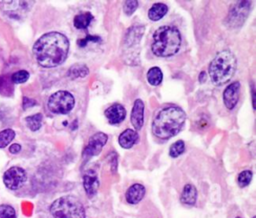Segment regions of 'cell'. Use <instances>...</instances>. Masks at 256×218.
<instances>
[{"instance_id":"1","label":"cell","mask_w":256,"mask_h":218,"mask_svg":"<svg viewBox=\"0 0 256 218\" xmlns=\"http://www.w3.org/2000/svg\"><path fill=\"white\" fill-rule=\"evenodd\" d=\"M69 40L60 32H48L36 40L33 45V54L37 63L44 68H53L61 65L69 52Z\"/></svg>"},{"instance_id":"2","label":"cell","mask_w":256,"mask_h":218,"mask_svg":"<svg viewBox=\"0 0 256 218\" xmlns=\"http://www.w3.org/2000/svg\"><path fill=\"white\" fill-rule=\"evenodd\" d=\"M185 121L186 113L181 107L174 104L166 105L155 115L151 124V131L156 138L167 140L179 133Z\"/></svg>"},{"instance_id":"3","label":"cell","mask_w":256,"mask_h":218,"mask_svg":"<svg viewBox=\"0 0 256 218\" xmlns=\"http://www.w3.org/2000/svg\"><path fill=\"white\" fill-rule=\"evenodd\" d=\"M181 42V33L176 26L163 25L153 33L151 51L157 57H170L179 51Z\"/></svg>"},{"instance_id":"4","label":"cell","mask_w":256,"mask_h":218,"mask_svg":"<svg viewBox=\"0 0 256 218\" xmlns=\"http://www.w3.org/2000/svg\"><path fill=\"white\" fill-rule=\"evenodd\" d=\"M237 67L235 55L228 49L216 54L208 67V73L213 84L221 86L230 81Z\"/></svg>"},{"instance_id":"5","label":"cell","mask_w":256,"mask_h":218,"mask_svg":"<svg viewBox=\"0 0 256 218\" xmlns=\"http://www.w3.org/2000/svg\"><path fill=\"white\" fill-rule=\"evenodd\" d=\"M49 211L54 218H85V208L81 201L72 195H66L53 201Z\"/></svg>"},{"instance_id":"6","label":"cell","mask_w":256,"mask_h":218,"mask_svg":"<svg viewBox=\"0 0 256 218\" xmlns=\"http://www.w3.org/2000/svg\"><path fill=\"white\" fill-rule=\"evenodd\" d=\"M74 96L66 90L56 91L48 98L47 101L49 111L54 114H67L74 108Z\"/></svg>"},{"instance_id":"7","label":"cell","mask_w":256,"mask_h":218,"mask_svg":"<svg viewBox=\"0 0 256 218\" xmlns=\"http://www.w3.org/2000/svg\"><path fill=\"white\" fill-rule=\"evenodd\" d=\"M251 8L250 1H237L231 5L224 24L228 28H238L243 25L249 15Z\"/></svg>"},{"instance_id":"8","label":"cell","mask_w":256,"mask_h":218,"mask_svg":"<svg viewBox=\"0 0 256 218\" xmlns=\"http://www.w3.org/2000/svg\"><path fill=\"white\" fill-rule=\"evenodd\" d=\"M108 141V135L104 132H96L88 140V143L84 147L82 151V157L85 160H89L90 158L99 155L102 151V148Z\"/></svg>"},{"instance_id":"9","label":"cell","mask_w":256,"mask_h":218,"mask_svg":"<svg viewBox=\"0 0 256 218\" xmlns=\"http://www.w3.org/2000/svg\"><path fill=\"white\" fill-rule=\"evenodd\" d=\"M26 172L23 168L13 166L9 168L3 176V182L8 189L16 190L20 188L26 181Z\"/></svg>"},{"instance_id":"10","label":"cell","mask_w":256,"mask_h":218,"mask_svg":"<svg viewBox=\"0 0 256 218\" xmlns=\"http://www.w3.org/2000/svg\"><path fill=\"white\" fill-rule=\"evenodd\" d=\"M241 84L239 81H234L226 86L223 91L222 98L225 107L228 110H233L239 101Z\"/></svg>"},{"instance_id":"11","label":"cell","mask_w":256,"mask_h":218,"mask_svg":"<svg viewBox=\"0 0 256 218\" xmlns=\"http://www.w3.org/2000/svg\"><path fill=\"white\" fill-rule=\"evenodd\" d=\"M144 32H145V27L143 25L131 26L127 30V32L124 36V40H123L124 49L126 51H128L129 49L138 46Z\"/></svg>"},{"instance_id":"12","label":"cell","mask_w":256,"mask_h":218,"mask_svg":"<svg viewBox=\"0 0 256 218\" xmlns=\"http://www.w3.org/2000/svg\"><path fill=\"white\" fill-rule=\"evenodd\" d=\"M83 187L87 197L92 198L96 195L99 187L97 172L94 169H89L83 174Z\"/></svg>"},{"instance_id":"13","label":"cell","mask_w":256,"mask_h":218,"mask_svg":"<svg viewBox=\"0 0 256 218\" xmlns=\"http://www.w3.org/2000/svg\"><path fill=\"white\" fill-rule=\"evenodd\" d=\"M144 110H145V105L142 99L138 98L134 101L132 111H131V116H130V121L132 126L134 127L135 131H138L142 128L143 123H144Z\"/></svg>"},{"instance_id":"14","label":"cell","mask_w":256,"mask_h":218,"mask_svg":"<svg viewBox=\"0 0 256 218\" xmlns=\"http://www.w3.org/2000/svg\"><path fill=\"white\" fill-rule=\"evenodd\" d=\"M104 115L110 124L116 125L123 122L126 117V110L123 105L114 103L104 111Z\"/></svg>"},{"instance_id":"15","label":"cell","mask_w":256,"mask_h":218,"mask_svg":"<svg viewBox=\"0 0 256 218\" xmlns=\"http://www.w3.org/2000/svg\"><path fill=\"white\" fill-rule=\"evenodd\" d=\"M139 141V134L134 129H125L118 137L119 145L124 149H130Z\"/></svg>"},{"instance_id":"16","label":"cell","mask_w":256,"mask_h":218,"mask_svg":"<svg viewBox=\"0 0 256 218\" xmlns=\"http://www.w3.org/2000/svg\"><path fill=\"white\" fill-rule=\"evenodd\" d=\"M145 187L140 183L132 184L125 193V199L129 204H137L139 203L144 195H145Z\"/></svg>"},{"instance_id":"17","label":"cell","mask_w":256,"mask_h":218,"mask_svg":"<svg viewBox=\"0 0 256 218\" xmlns=\"http://www.w3.org/2000/svg\"><path fill=\"white\" fill-rule=\"evenodd\" d=\"M197 200V189L192 184H186L180 195V202L184 205L193 206Z\"/></svg>"},{"instance_id":"18","label":"cell","mask_w":256,"mask_h":218,"mask_svg":"<svg viewBox=\"0 0 256 218\" xmlns=\"http://www.w3.org/2000/svg\"><path fill=\"white\" fill-rule=\"evenodd\" d=\"M168 12V6L165 3H154L148 10V18L152 21H159Z\"/></svg>"},{"instance_id":"19","label":"cell","mask_w":256,"mask_h":218,"mask_svg":"<svg viewBox=\"0 0 256 218\" xmlns=\"http://www.w3.org/2000/svg\"><path fill=\"white\" fill-rule=\"evenodd\" d=\"M3 5V12H5L7 15H9L10 17H18L19 13L18 11H20L27 2H19V1H6V2H1Z\"/></svg>"},{"instance_id":"20","label":"cell","mask_w":256,"mask_h":218,"mask_svg":"<svg viewBox=\"0 0 256 218\" xmlns=\"http://www.w3.org/2000/svg\"><path fill=\"white\" fill-rule=\"evenodd\" d=\"M89 73V68L83 64V63H76L73 64L67 72V75L71 79H76V78H83L86 77Z\"/></svg>"},{"instance_id":"21","label":"cell","mask_w":256,"mask_h":218,"mask_svg":"<svg viewBox=\"0 0 256 218\" xmlns=\"http://www.w3.org/2000/svg\"><path fill=\"white\" fill-rule=\"evenodd\" d=\"M93 20V15L90 12H82L77 14L73 19V24L76 29H86Z\"/></svg>"},{"instance_id":"22","label":"cell","mask_w":256,"mask_h":218,"mask_svg":"<svg viewBox=\"0 0 256 218\" xmlns=\"http://www.w3.org/2000/svg\"><path fill=\"white\" fill-rule=\"evenodd\" d=\"M147 81L152 86H158L163 81V72L158 66L151 67L146 74Z\"/></svg>"},{"instance_id":"23","label":"cell","mask_w":256,"mask_h":218,"mask_svg":"<svg viewBox=\"0 0 256 218\" xmlns=\"http://www.w3.org/2000/svg\"><path fill=\"white\" fill-rule=\"evenodd\" d=\"M42 120H43V116L41 113L33 114V115H30L25 118L27 126L31 131L39 130L42 125Z\"/></svg>"},{"instance_id":"24","label":"cell","mask_w":256,"mask_h":218,"mask_svg":"<svg viewBox=\"0 0 256 218\" xmlns=\"http://www.w3.org/2000/svg\"><path fill=\"white\" fill-rule=\"evenodd\" d=\"M14 137H15V131L10 128L0 131V148H4L8 144H10L14 139Z\"/></svg>"},{"instance_id":"25","label":"cell","mask_w":256,"mask_h":218,"mask_svg":"<svg viewBox=\"0 0 256 218\" xmlns=\"http://www.w3.org/2000/svg\"><path fill=\"white\" fill-rule=\"evenodd\" d=\"M252 177H253V173L251 170H243L241 171L238 176H237V184L239 187L241 188H244L246 186H248L252 180Z\"/></svg>"},{"instance_id":"26","label":"cell","mask_w":256,"mask_h":218,"mask_svg":"<svg viewBox=\"0 0 256 218\" xmlns=\"http://www.w3.org/2000/svg\"><path fill=\"white\" fill-rule=\"evenodd\" d=\"M185 151V143L183 140H178L174 142L169 149V155L172 158L179 157L181 154H183Z\"/></svg>"},{"instance_id":"27","label":"cell","mask_w":256,"mask_h":218,"mask_svg":"<svg viewBox=\"0 0 256 218\" xmlns=\"http://www.w3.org/2000/svg\"><path fill=\"white\" fill-rule=\"evenodd\" d=\"M29 78V72L26 70H19L12 74L11 82L14 84H22L25 83Z\"/></svg>"},{"instance_id":"28","label":"cell","mask_w":256,"mask_h":218,"mask_svg":"<svg viewBox=\"0 0 256 218\" xmlns=\"http://www.w3.org/2000/svg\"><path fill=\"white\" fill-rule=\"evenodd\" d=\"M0 218H16L15 209L7 204L0 205Z\"/></svg>"},{"instance_id":"29","label":"cell","mask_w":256,"mask_h":218,"mask_svg":"<svg viewBox=\"0 0 256 218\" xmlns=\"http://www.w3.org/2000/svg\"><path fill=\"white\" fill-rule=\"evenodd\" d=\"M11 81H8L7 76H1L0 77V94L2 95H8L7 92L11 93L13 92V87H11Z\"/></svg>"},{"instance_id":"30","label":"cell","mask_w":256,"mask_h":218,"mask_svg":"<svg viewBox=\"0 0 256 218\" xmlns=\"http://www.w3.org/2000/svg\"><path fill=\"white\" fill-rule=\"evenodd\" d=\"M138 5H139L138 1H125L124 5H123L124 13L127 16L132 15L136 11V9L138 8Z\"/></svg>"},{"instance_id":"31","label":"cell","mask_w":256,"mask_h":218,"mask_svg":"<svg viewBox=\"0 0 256 218\" xmlns=\"http://www.w3.org/2000/svg\"><path fill=\"white\" fill-rule=\"evenodd\" d=\"M101 41H102L101 37L96 36V35L88 34V35H86L85 38L77 40V44H78L79 47H85L89 42H101Z\"/></svg>"},{"instance_id":"32","label":"cell","mask_w":256,"mask_h":218,"mask_svg":"<svg viewBox=\"0 0 256 218\" xmlns=\"http://www.w3.org/2000/svg\"><path fill=\"white\" fill-rule=\"evenodd\" d=\"M109 158V164H110V169L113 173L117 171V166H118V156L116 152H111L108 156Z\"/></svg>"},{"instance_id":"33","label":"cell","mask_w":256,"mask_h":218,"mask_svg":"<svg viewBox=\"0 0 256 218\" xmlns=\"http://www.w3.org/2000/svg\"><path fill=\"white\" fill-rule=\"evenodd\" d=\"M37 102L34 100V99H31V98H27V97H24L23 98V108L26 109V108H29V107H32L34 105H36Z\"/></svg>"},{"instance_id":"34","label":"cell","mask_w":256,"mask_h":218,"mask_svg":"<svg viewBox=\"0 0 256 218\" xmlns=\"http://www.w3.org/2000/svg\"><path fill=\"white\" fill-rule=\"evenodd\" d=\"M20 150H21V146H20L19 144H17V143H14V144H12V145L9 147V151H10L12 154H16V153H18Z\"/></svg>"},{"instance_id":"35","label":"cell","mask_w":256,"mask_h":218,"mask_svg":"<svg viewBox=\"0 0 256 218\" xmlns=\"http://www.w3.org/2000/svg\"><path fill=\"white\" fill-rule=\"evenodd\" d=\"M206 77H207L206 73H205L204 71H202V72L199 74V81H200V83H203V82H205V79H206Z\"/></svg>"},{"instance_id":"36","label":"cell","mask_w":256,"mask_h":218,"mask_svg":"<svg viewBox=\"0 0 256 218\" xmlns=\"http://www.w3.org/2000/svg\"><path fill=\"white\" fill-rule=\"evenodd\" d=\"M252 105H253V108H255V96H254V93H255V90H254V85L252 84Z\"/></svg>"},{"instance_id":"37","label":"cell","mask_w":256,"mask_h":218,"mask_svg":"<svg viewBox=\"0 0 256 218\" xmlns=\"http://www.w3.org/2000/svg\"><path fill=\"white\" fill-rule=\"evenodd\" d=\"M235 218H242V217H240V216H237V217H235Z\"/></svg>"},{"instance_id":"38","label":"cell","mask_w":256,"mask_h":218,"mask_svg":"<svg viewBox=\"0 0 256 218\" xmlns=\"http://www.w3.org/2000/svg\"><path fill=\"white\" fill-rule=\"evenodd\" d=\"M252 218H256V216H253V217H252Z\"/></svg>"}]
</instances>
